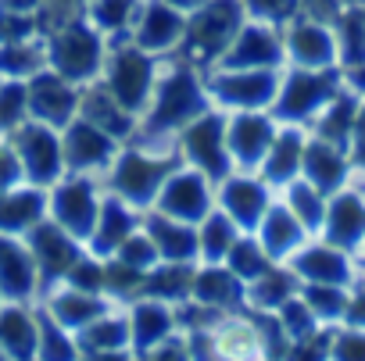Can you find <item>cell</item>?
Listing matches in <instances>:
<instances>
[{"label": "cell", "instance_id": "obj_1", "mask_svg": "<svg viewBox=\"0 0 365 361\" xmlns=\"http://www.w3.org/2000/svg\"><path fill=\"white\" fill-rule=\"evenodd\" d=\"M208 108H212V97L205 86V72L182 58H172V68L158 72L150 104L140 115V129L133 140L150 143V147H175V136Z\"/></svg>", "mask_w": 365, "mask_h": 361}, {"label": "cell", "instance_id": "obj_2", "mask_svg": "<svg viewBox=\"0 0 365 361\" xmlns=\"http://www.w3.org/2000/svg\"><path fill=\"white\" fill-rule=\"evenodd\" d=\"M179 164H182L179 143L175 147H150V143L129 140V143H122L118 157L104 172L108 175V190L118 194L122 201H129L133 208L147 211V208H154V201H158V194L165 187V179Z\"/></svg>", "mask_w": 365, "mask_h": 361}, {"label": "cell", "instance_id": "obj_3", "mask_svg": "<svg viewBox=\"0 0 365 361\" xmlns=\"http://www.w3.org/2000/svg\"><path fill=\"white\" fill-rule=\"evenodd\" d=\"M244 22H247L244 0H208V4L187 15V33H182V43L172 58H182L194 68L208 72L222 61Z\"/></svg>", "mask_w": 365, "mask_h": 361}, {"label": "cell", "instance_id": "obj_4", "mask_svg": "<svg viewBox=\"0 0 365 361\" xmlns=\"http://www.w3.org/2000/svg\"><path fill=\"white\" fill-rule=\"evenodd\" d=\"M347 86L344 68H297L287 65L279 79V93L272 100V118L290 125H312L315 115Z\"/></svg>", "mask_w": 365, "mask_h": 361}, {"label": "cell", "instance_id": "obj_5", "mask_svg": "<svg viewBox=\"0 0 365 361\" xmlns=\"http://www.w3.org/2000/svg\"><path fill=\"white\" fill-rule=\"evenodd\" d=\"M43 43H47V68H54L58 75L72 79L76 86L101 79L104 61H108V36L90 19H79L43 36Z\"/></svg>", "mask_w": 365, "mask_h": 361}, {"label": "cell", "instance_id": "obj_6", "mask_svg": "<svg viewBox=\"0 0 365 361\" xmlns=\"http://www.w3.org/2000/svg\"><path fill=\"white\" fill-rule=\"evenodd\" d=\"M101 83L115 93L122 108H129L136 118L147 111L154 83H158V58L140 51L133 36H122L118 43L108 40V61L101 72Z\"/></svg>", "mask_w": 365, "mask_h": 361}, {"label": "cell", "instance_id": "obj_7", "mask_svg": "<svg viewBox=\"0 0 365 361\" xmlns=\"http://www.w3.org/2000/svg\"><path fill=\"white\" fill-rule=\"evenodd\" d=\"M279 68H208L205 86L222 111H269L279 93Z\"/></svg>", "mask_w": 365, "mask_h": 361}, {"label": "cell", "instance_id": "obj_8", "mask_svg": "<svg viewBox=\"0 0 365 361\" xmlns=\"http://www.w3.org/2000/svg\"><path fill=\"white\" fill-rule=\"evenodd\" d=\"M179 154L187 164L201 168L208 179H226L230 172H237L233 157H230V143H226V111L222 108H208L205 115H197L187 129L175 136Z\"/></svg>", "mask_w": 365, "mask_h": 361}, {"label": "cell", "instance_id": "obj_9", "mask_svg": "<svg viewBox=\"0 0 365 361\" xmlns=\"http://www.w3.org/2000/svg\"><path fill=\"white\" fill-rule=\"evenodd\" d=\"M101 190H97V179L86 172H68L61 175L58 183L47 190V215L65 226L76 240H90L97 215H101Z\"/></svg>", "mask_w": 365, "mask_h": 361}, {"label": "cell", "instance_id": "obj_10", "mask_svg": "<svg viewBox=\"0 0 365 361\" xmlns=\"http://www.w3.org/2000/svg\"><path fill=\"white\" fill-rule=\"evenodd\" d=\"M11 143L22 157L26 168V183L51 190L61 175H68V161H65V143H61V129L47 125V122H22L11 132Z\"/></svg>", "mask_w": 365, "mask_h": 361}, {"label": "cell", "instance_id": "obj_11", "mask_svg": "<svg viewBox=\"0 0 365 361\" xmlns=\"http://www.w3.org/2000/svg\"><path fill=\"white\" fill-rule=\"evenodd\" d=\"M276 204V190L258 172H230L215 183V208H222L244 233H255L265 219V211Z\"/></svg>", "mask_w": 365, "mask_h": 361}, {"label": "cell", "instance_id": "obj_12", "mask_svg": "<svg viewBox=\"0 0 365 361\" xmlns=\"http://www.w3.org/2000/svg\"><path fill=\"white\" fill-rule=\"evenodd\" d=\"M26 244H29V251H33L36 268H40L43 293H47L51 286L65 283V276L72 272V265L86 254V244L76 240V236H72L65 226H58L51 215L26 233Z\"/></svg>", "mask_w": 365, "mask_h": 361}, {"label": "cell", "instance_id": "obj_13", "mask_svg": "<svg viewBox=\"0 0 365 361\" xmlns=\"http://www.w3.org/2000/svg\"><path fill=\"white\" fill-rule=\"evenodd\" d=\"M154 208L165 211V215H172V219H182V222H194L197 226L215 208V179H208L201 168L182 161L165 179V187H161Z\"/></svg>", "mask_w": 365, "mask_h": 361}, {"label": "cell", "instance_id": "obj_14", "mask_svg": "<svg viewBox=\"0 0 365 361\" xmlns=\"http://www.w3.org/2000/svg\"><path fill=\"white\" fill-rule=\"evenodd\" d=\"M287 265L301 276V283L354 286V283L361 279V261H358V254H351V251H344V247H336V244H329V240H322V236L304 240V244L290 254Z\"/></svg>", "mask_w": 365, "mask_h": 361}, {"label": "cell", "instance_id": "obj_15", "mask_svg": "<svg viewBox=\"0 0 365 361\" xmlns=\"http://www.w3.org/2000/svg\"><path fill=\"white\" fill-rule=\"evenodd\" d=\"M215 68H287V40L279 26L247 19Z\"/></svg>", "mask_w": 365, "mask_h": 361}, {"label": "cell", "instance_id": "obj_16", "mask_svg": "<svg viewBox=\"0 0 365 361\" xmlns=\"http://www.w3.org/2000/svg\"><path fill=\"white\" fill-rule=\"evenodd\" d=\"M276 132L279 122L272 118V111H226V143L240 172H258Z\"/></svg>", "mask_w": 365, "mask_h": 361}, {"label": "cell", "instance_id": "obj_17", "mask_svg": "<svg viewBox=\"0 0 365 361\" xmlns=\"http://www.w3.org/2000/svg\"><path fill=\"white\" fill-rule=\"evenodd\" d=\"M61 143H65L68 172H86V175L108 172L111 161H115L118 150H122V140H115L111 132H104L101 125H93V122L83 118V115H76V118L61 129Z\"/></svg>", "mask_w": 365, "mask_h": 361}, {"label": "cell", "instance_id": "obj_18", "mask_svg": "<svg viewBox=\"0 0 365 361\" xmlns=\"http://www.w3.org/2000/svg\"><path fill=\"white\" fill-rule=\"evenodd\" d=\"M283 40H287V65L340 68V47H336V33H333L329 22L297 15L294 22L283 26Z\"/></svg>", "mask_w": 365, "mask_h": 361}, {"label": "cell", "instance_id": "obj_19", "mask_svg": "<svg viewBox=\"0 0 365 361\" xmlns=\"http://www.w3.org/2000/svg\"><path fill=\"white\" fill-rule=\"evenodd\" d=\"M79 100H83V86L58 75L54 68H43L29 79V118L36 122L65 129L79 115Z\"/></svg>", "mask_w": 365, "mask_h": 361}, {"label": "cell", "instance_id": "obj_20", "mask_svg": "<svg viewBox=\"0 0 365 361\" xmlns=\"http://www.w3.org/2000/svg\"><path fill=\"white\" fill-rule=\"evenodd\" d=\"M322 240L358 254L361 244H365V187L361 183H351L340 187L336 194H329V204H326V222H322Z\"/></svg>", "mask_w": 365, "mask_h": 361}, {"label": "cell", "instance_id": "obj_21", "mask_svg": "<svg viewBox=\"0 0 365 361\" xmlns=\"http://www.w3.org/2000/svg\"><path fill=\"white\" fill-rule=\"evenodd\" d=\"M187 33V11H179L168 0H143L140 19L133 26V43L154 58L175 54Z\"/></svg>", "mask_w": 365, "mask_h": 361}, {"label": "cell", "instance_id": "obj_22", "mask_svg": "<svg viewBox=\"0 0 365 361\" xmlns=\"http://www.w3.org/2000/svg\"><path fill=\"white\" fill-rule=\"evenodd\" d=\"M0 293H4V300H29V304H36L43 293V279L26 236L0 233Z\"/></svg>", "mask_w": 365, "mask_h": 361}, {"label": "cell", "instance_id": "obj_23", "mask_svg": "<svg viewBox=\"0 0 365 361\" xmlns=\"http://www.w3.org/2000/svg\"><path fill=\"white\" fill-rule=\"evenodd\" d=\"M143 226V211L140 208H133L129 201H122L118 194H104V201H101V215H97V226H93V233H90V240H86V251L90 254H97V258H111L136 229Z\"/></svg>", "mask_w": 365, "mask_h": 361}, {"label": "cell", "instance_id": "obj_24", "mask_svg": "<svg viewBox=\"0 0 365 361\" xmlns=\"http://www.w3.org/2000/svg\"><path fill=\"white\" fill-rule=\"evenodd\" d=\"M301 175L308 179V183H315L326 197L336 194L340 187L351 183L354 175V161L344 147L322 140V136H312L308 132V147H304V161H301Z\"/></svg>", "mask_w": 365, "mask_h": 361}, {"label": "cell", "instance_id": "obj_25", "mask_svg": "<svg viewBox=\"0 0 365 361\" xmlns=\"http://www.w3.org/2000/svg\"><path fill=\"white\" fill-rule=\"evenodd\" d=\"M304 147H308V125H290L279 122V132L265 154V161L258 164V175L279 194L290 179L301 175V161H304Z\"/></svg>", "mask_w": 365, "mask_h": 361}, {"label": "cell", "instance_id": "obj_26", "mask_svg": "<svg viewBox=\"0 0 365 361\" xmlns=\"http://www.w3.org/2000/svg\"><path fill=\"white\" fill-rule=\"evenodd\" d=\"M194 300L219 311H247V283L226 261H197Z\"/></svg>", "mask_w": 365, "mask_h": 361}, {"label": "cell", "instance_id": "obj_27", "mask_svg": "<svg viewBox=\"0 0 365 361\" xmlns=\"http://www.w3.org/2000/svg\"><path fill=\"white\" fill-rule=\"evenodd\" d=\"M143 229L150 233L161 261H201V244H197V226L172 219L158 208L143 211Z\"/></svg>", "mask_w": 365, "mask_h": 361}, {"label": "cell", "instance_id": "obj_28", "mask_svg": "<svg viewBox=\"0 0 365 361\" xmlns=\"http://www.w3.org/2000/svg\"><path fill=\"white\" fill-rule=\"evenodd\" d=\"M36 304L47 308L68 333H79V329L90 325L97 315H104L115 300H111V297H101V293L76 290V286H68V283H58V286H51L47 293H40Z\"/></svg>", "mask_w": 365, "mask_h": 361}, {"label": "cell", "instance_id": "obj_29", "mask_svg": "<svg viewBox=\"0 0 365 361\" xmlns=\"http://www.w3.org/2000/svg\"><path fill=\"white\" fill-rule=\"evenodd\" d=\"M76 347L86 357H129L133 354V329H129V311H115L108 308L104 315H97L90 325H83L76 333Z\"/></svg>", "mask_w": 365, "mask_h": 361}, {"label": "cell", "instance_id": "obj_30", "mask_svg": "<svg viewBox=\"0 0 365 361\" xmlns=\"http://www.w3.org/2000/svg\"><path fill=\"white\" fill-rule=\"evenodd\" d=\"M129 329H133V354H147L179 329L175 322V304L158 300V297H136L129 304Z\"/></svg>", "mask_w": 365, "mask_h": 361}, {"label": "cell", "instance_id": "obj_31", "mask_svg": "<svg viewBox=\"0 0 365 361\" xmlns=\"http://www.w3.org/2000/svg\"><path fill=\"white\" fill-rule=\"evenodd\" d=\"M0 347L8 357H40V311L29 300L0 304Z\"/></svg>", "mask_w": 365, "mask_h": 361}, {"label": "cell", "instance_id": "obj_32", "mask_svg": "<svg viewBox=\"0 0 365 361\" xmlns=\"http://www.w3.org/2000/svg\"><path fill=\"white\" fill-rule=\"evenodd\" d=\"M79 115L90 118L93 125H101L104 132H111V136L122 140V143H129V140L136 136V129H140V118H136L129 108H122V104L115 100V93H111L101 79H93V83L83 86Z\"/></svg>", "mask_w": 365, "mask_h": 361}, {"label": "cell", "instance_id": "obj_33", "mask_svg": "<svg viewBox=\"0 0 365 361\" xmlns=\"http://www.w3.org/2000/svg\"><path fill=\"white\" fill-rule=\"evenodd\" d=\"M255 236L262 240V247L269 251V258L272 261H290V254L304 244V240H312V233L301 226V219L276 197V204L265 211V219H262V226L255 229Z\"/></svg>", "mask_w": 365, "mask_h": 361}, {"label": "cell", "instance_id": "obj_34", "mask_svg": "<svg viewBox=\"0 0 365 361\" xmlns=\"http://www.w3.org/2000/svg\"><path fill=\"white\" fill-rule=\"evenodd\" d=\"M43 219H47V190L43 187L22 183L15 190L0 194V233L26 236Z\"/></svg>", "mask_w": 365, "mask_h": 361}, {"label": "cell", "instance_id": "obj_35", "mask_svg": "<svg viewBox=\"0 0 365 361\" xmlns=\"http://www.w3.org/2000/svg\"><path fill=\"white\" fill-rule=\"evenodd\" d=\"M358 104H361V93L351 90V86H344V90L315 115V122L308 125V132H312V136H322V140H329V143H336V147L347 150L351 129H354V118H358Z\"/></svg>", "mask_w": 365, "mask_h": 361}, {"label": "cell", "instance_id": "obj_36", "mask_svg": "<svg viewBox=\"0 0 365 361\" xmlns=\"http://www.w3.org/2000/svg\"><path fill=\"white\" fill-rule=\"evenodd\" d=\"M297 293H301V276L287 261H276L265 276L247 283V311H276Z\"/></svg>", "mask_w": 365, "mask_h": 361}, {"label": "cell", "instance_id": "obj_37", "mask_svg": "<svg viewBox=\"0 0 365 361\" xmlns=\"http://www.w3.org/2000/svg\"><path fill=\"white\" fill-rule=\"evenodd\" d=\"M194 276H197V261H158L143 279V297L182 304L194 297Z\"/></svg>", "mask_w": 365, "mask_h": 361}, {"label": "cell", "instance_id": "obj_38", "mask_svg": "<svg viewBox=\"0 0 365 361\" xmlns=\"http://www.w3.org/2000/svg\"><path fill=\"white\" fill-rule=\"evenodd\" d=\"M297 219H301V226L312 233V236H319L322 233V222H326V204H329V197L315 187V183H308L304 175H297V179H290V183L276 194Z\"/></svg>", "mask_w": 365, "mask_h": 361}, {"label": "cell", "instance_id": "obj_39", "mask_svg": "<svg viewBox=\"0 0 365 361\" xmlns=\"http://www.w3.org/2000/svg\"><path fill=\"white\" fill-rule=\"evenodd\" d=\"M244 236V229L222 211L212 208L201 222H197V244H201V261H226L230 251L237 247V240Z\"/></svg>", "mask_w": 365, "mask_h": 361}, {"label": "cell", "instance_id": "obj_40", "mask_svg": "<svg viewBox=\"0 0 365 361\" xmlns=\"http://www.w3.org/2000/svg\"><path fill=\"white\" fill-rule=\"evenodd\" d=\"M140 8H143V0H90V4H86V19L108 40H122V36H133Z\"/></svg>", "mask_w": 365, "mask_h": 361}, {"label": "cell", "instance_id": "obj_41", "mask_svg": "<svg viewBox=\"0 0 365 361\" xmlns=\"http://www.w3.org/2000/svg\"><path fill=\"white\" fill-rule=\"evenodd\" d=\"M47 68V43L43 36L0 47V79H33Z\"/></svg>", "mask_w": 365, "mask_h": 361}, {"label": "cell", "instance_id": "obj_42", "mask_svg": "<svg viewBox=\"0 0 365 361\" xmlns=\"http://www.w3.org/2000/svg\"><path fill=\"white\" fill-rule=\"evenodd\" d=\"M336 47H340V68L365 65V8H344L333 22Z\"/></svg>", "mask_w": 365, "mask_h": 361}, {"label": "cell", "instance_id": "obj_43", "mask_svg": "<svg viewBox=\"0 0 365 361\" xmlns=\"http://www.w3.org/2000/svg\"><path fill=\"white\" fill-rule=\"evenodd\" d=\"M301 297L304 304L315 311V318L322 325H340L344 311H347V297L351 286H333V283H301Z\"/></svg>", "mask_w": 365, "mask_h": 361}, {"label": "cell", "instance_id": "obj_44", "mask_svg": "<svg viewBox=\"0 0 365 361\" xmlns=\"http://www.w3.org/2000/svg\"><path fill=\"white\" fill-rule=\"evenodd\" d=\"M226 265L244 279V283H255L258 276H265L276 261L269 258V251L262 247V240L255 236V233H244L240 240H237V247L230 251V258H226Z\"/></svg>", "mask_w": 365, "mask_h": 361}, {"label": "cell", "instance_id": "obj_45", "mask_svg": "<svg viewBox=\"0 0 365 361\" xmlns=\"http://www.w3.org/2000/svg\"><path fill=\"white\" fill-rule=\"evenodd\" d=\"M29 122V79H0V136Z\"/></svg>", "mask_w": 365, "mask_h": 361}, {"label": "cell", "instance_id": "obj_46", "mask_svg": "<svg viewBox=\"0 0 365 361\" xmlns=\"http://www.w3.org/2000/svg\"><path fill=\"white\" fill-rule=\"evenodd\" d=\"M40 357H79V347H76V333H68L47 308H40Z\"/></svg>", "mask_w": 365, "mask_h": 361}, {"label": "cell", "instance_id": "obj_47", "mask_svg": "<svg viewBox=\"0 0 365 361\" xmlns=\"http://www.w3.org/2000/svg\"><path fill=\"white\" fill-rule=\"evenodd\" d=\"M111 258H122L125 265H133V268H140V272H150L158 261H161V254H158V247H154V240H150V233L140 226Z\"/></svg>", "mask_w": 365, "mask_h": 361}, {"label": "cell", "instance_id": "obj_48", "mask_svg": "<svg viewBox=\"0 0 365 361\" xmlns=\"http://www.w3.org/2000/svg\"><path fill=\"white\" fill-rule=\"evenodd\" d=\"M244 11L247 19L269 22V26H287L301 15V0H244Z\"/></svg>", "mask_w": 365, "mask_h": 361}, {"label": "cell", "instance_id": "obj_49", "mask_svg": "<svg viewBox=\"0 0 365 361\" xmlns=\"http://www.w3.org/2000/svg\"><path fill=\"white\" fill-rule=\"evenodd\" d=\"M26 183V168H22V157L11 143V136H0V194L4 190H15Z\"/></svg>", "mask_w": 365, "mask_h": 361}, {"label": "cell", "instance_id": "obj_50", "mask_svg": "<svg viewBox=\"0 0 365 361\" xmlns=\"http://www.w3.org/2000/svg\"><path fill=\"white\" fill-rule=\"evenodd\" d=\"M344 325H354V329H365V276L351 286V297H347V311H344Z\"/></svg>", "mask_w": 365, "mask_h": 361}, {"label": "cell", "instance_id": "obj_51", "mask_svg": "<svg viewBox=\"0 0 365 361\" xmlns=\"http://www.w3.org/2000/svg\"><path fill=\"white\" fill-rule=\"evenodd\" d=\"M347 154H351L354 168H365V97H361V104H358V118H354V129H351Z\"/></svg>", "mask_w": 365, "mask_h": 361}, {"label": "cell", "instance_id": "obj_52", "mask_svg": "<svg viewBox=\"0 0 365 361\" xmlns=\"http://www.w3.org/2000/svg\"><path fill=\"white\" fill-rule=\"evenodd\" d=\"M344 79H347V86H351V90H358V93L365 97V65L347 68V72H344Z\"/></svg>", "mask_w": 365, "mask_h": 361}, {"label": "cell", "instance_id": "obj_53", "mask_svg": "<svg viewBox=\"0 0 365 361\" xmlns=\"http://www.w3.org/2000/svg\"><path fill=\"white\" fill-rule=\"evenodd\" d=\"M168 4H175L179 11H187V15H190V11H197L201 4H208V0H168Z\"/></svg>", "mask_w": 365, "mask_h": 361}, {"label": "cell", "instance_id": "obj_54", "mask_svg": "<svg viewBox=\"0 0 365 361\" xmlns=\"http://www.w3.org/2000/svg\"><path fill=\"white\" fill-rule=\"evenodd\" d=\"M340 8H365V0H336Z\"/></svg>", "mask_w": 365, "mask_h": 361}, {"label": "cell", "instance_id": "obj_55", "mask_svg": "<svg viewBox=\"0 0 365 361\" xmlns=\"http://www.w3.org/2000/svg\"><path fill=\"white\" fill-rule=\"evenodd\" d=\"M0 304H4V293H0Z\"/></svg>", "mask_w": 365, "mask_h": 361}, {"label": "cell", "instance_id": "obj_56", "mask_svg": "<svg viewBox=\"0 0 365 361\" xmlns=\"http://www.w3.org/2000/svg\"><path fill=\"white\" fill-rule=\"evenodd\" d=\"M361 276H365V265H361Z\"/></svg>", "mask_w": 365, "mask_h": 361}, {"label": "cell", "instance_id": "obj_57", "mask_svg": "<svg viewBox=\"0 0 365 361\" xmlns=\"http://www.w3.org/2000/svg\"><path fill=\"white\" fill-rule=\"evenodd\" d=\"M83 4H90V0H83Z\"/></svg>", "mask_w": 365, "mask_h": 361}]
</instances>
